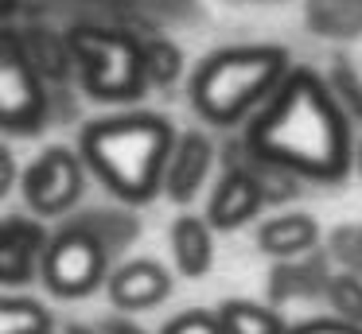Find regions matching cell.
<instances>
[{"label": "cell", "instance_id": "6da1fadb", "mask_svg": "<svg viewBox=\"0 0 362 334\" xmlns=\"http://www.w3.org/2000/svg\"><path fill=\"white\" fill-rule=\"evenodd\" d=\"M269 105L250 124L242 148L257 160L281 163L292 175L335 183L351 167L346 113L312 70H288Z\"/></svg>", "mask_w": 362, "mask_h": 334}, {"label": "cell", "instance_id": "7a4b0ae2", "mask_svg": "<svg viewBox=\"0 0 362 334\" xmlns=\"http://www.w3.org/2000/svg\"><path fill=\"white\" fill-rule=\"evenodd\" d=\"M172 140L175 129L156 113L102 117L82 129L78 155L121 202L144 206L160 194V175Z\"/></svg>", "mask_w": 362, "mask_h": 334}, {"label": "cell", "instance_id": "3957f363", "mask_svg": "<svg viewBox=\"0 0 362 334\" xmlns=\"http://www.w3.org/2000/svg\"><path fill=\"white\" fill-rule=\"evenodd\" d=\"M288 74V54L281 47H238L211 54L191 78V101L211 124H234Z\"/></svg>", "mask_w": 362, "mask_h": 334}, {"label": "cell", "instance_id": "277c9868", "mask_svg": "<svg viewBox=\"0 0 362 334\" xmlns=\"http://www.w3.org/2000/svg\"><path fill=\"white\" fill-rule=\"evenodd\" d=\"M66 47H71L74 74L90 97L133 101L148 90L141 70V39L125 35V31L98 28V23H82L66 35Z\"/></svg>", "mask_w": 362, "mask_h": 334}, {"label": "cell", "instance_id": "5b68a950", "mask_svg": "<svg viewBox=\"0 0 362 334\" xmlns=\"http://www.w3.org/2000/svg\"><path fill=\"white\" fill-rule=\"evenodd\" d=\"M105 272H110V256L78 222L47 237V249L40 256V280L59 299H86L105 284Z\"/></svg>", "mask_w": 362, "mask_h": 334}, {"label": "cell", "instance_id": "8992f818", "mask_svg": "<svg viewBox=\"0 0 362 334\" xmlns=\"http://www.w3.org/2000/svg\"><path fill=\"white\" fill-rule=\"evenodd\" d=\"M47 117V82L32 70L16 31L0 28V129L16 136H35Z\"/></svg>", "mask_w": 362, "mask_h": 334}, {"label": "cell", "instance_id": "52a82bcc", "mask_svg": "<svg viewBox=\"0 0 362 334\" xmlns=\"http://www.w3.org/2000/svg\"><path fill=\"white\" fill-rule=\"evenodd\" d=\"M24 202L32 206V214L40 217H63L66 210L78 206L82 191H86V163L78 152L63 144L43 148L32 160V167L20 179Z\"/></svg>", "mask_w": 362, "mask_h": 334}, {"label": "cell", "instance_id": "ba28073f", "mask_svg": "<svg viewBox=\"0 0 362 334\" xmlns=\"http://www.w3.org/2000/svg\"><path fill=\"white\" fill-rule=\"evenodd\" d=\"M47 249V229L35 217H0V287H24L40 276V256Z\"/></svg>", "mask_w": 362, "mask_h": 334}, {"label": "cell", "instance_id": "9c48e42d", "mask_svg": "<svg viewBox=\"0 0 362 334\" xmlns=\"http://www.w3.org/2000/svg\"><path fill=\"white\" fill-rule=\"evenodd\" d=\"M214 163V144L206 132H180L168 148L164 160V175H160V191L172 202H191L199 191H203L206 175H211Z\"/></svg>", "mask_w": 362, "mask_h": 334}, {"label": "cell", "instance_id": "30bf717a", "mask_svg": "<svg viewBox=\"0 0 362 334\" xmlns=\"http://www.w3.org/2000/svg\"><path fill=\"white\" fill-rule=\"evenodd\" d=\"M105 292L117 311H148L172 295V276L156 261H129L105 272Z\"/></svg>", "mask_w": 362, "mask_h": 334}, {"label": "cell", "instance_id": "8fae6325", "mask_svg": "<svg viewBox=\"0 0 362 334\" xmlns=\"http://www.w3.org/2000/svg\"><path fill=\"white\" fill-rule=\"evenodd\" d=\"M265 206V194H261L257 179L250 175L245 167L230 163L226 175L218 179L211 194V206H206V225L211 229H238L250 217H257V210Z\"/></svg>", "mask_w": 362, "mask_h": 334}, {"label": "cell", "instance_id": "7c38bea8", "mask_svg": "<svg viewBox=\"0 0 362 334\" xmlns=\"http://www.w3.org/2000/svg\"><path fill=\"white\" fill-rule=\"evenodd\" d=\"M168 241H172L175 268H180L183 276L199 280V276H206V272H211V264H214V241H211V225H206L203 217H195V214L175 217Z\"/></svg>", "mask_w": 362, "mask_h": 334}, {"label": "cell", "instance_id": "4fadbf2b", "mask_svg": "<svg viewBox=\"0 0 362 334\" xmlns=\"http://www.w3.org/2000/svg\"><path fill=\"white\" fill-rule=\"evenodd\" d=\"M315 237H320V225H315V217H308V214L269 217V222L257 229L261 253L281 256V261H292V256L308 253V249L315 245Z\"/></svg>", "mask_w": 362, "mask_h": 334}, {"label": "cell", "instance_id": "5bb4252c", "mask_svg": "<svg viewBox=\"0 0 362 334\" xmlns=\"http://www.w3.org/2000/svg\"><path fill=\"white\" fill-rule=\"evenodd\" d=\"M16 39L24 47L32 70L43 82H66L71 78L74 66H71V47H66V39H59L47 28H24V31H16Z\"/></svg>", "mask_w": 362, "mask_h": 334}, {"label": "cell", "instance_id": "9a60e30c", "mask_svg": "<svg viewBox=\"0 0 362 334\" xmlns=\"http://www.w3.org/2000/svg\"><path fill=\"white\" fill-rule=\"evenodd\" d=\"M74 222H78L82 229H86L90 237L105 249L110 261L117 253H125V249L136 241V233H141V222H136L129 210H90V214L74 217Z\"/></svg>", "mask_w": 362, "mask_h": 334}, {"label": "cell", "instance_id": "2e32d148", "mask_svg": "<svg viewBox=\"0 0 362 334\" xmlns=\"http://www.w3.org/2000/svg\"><path fill=\"white\" fill-rule=\"evenodd\" d=\"M214 318H218L222 334H284L288 330L273 307H261V303H250V299H226Z\"/></svg>", "mask_w": 362, "mask_h": 334}, {"label": "cell", "instance_id": "e0dca14e", "mask_svg": "<svg viewBox=\"0 0 362 334\" xmlns=\"http://www.w3.org/2000/svg\"><path fill=\"white\" fill-rule=\"evenodd\" d=\"M55 318L40 299L28 295H0V334H51Z\"/></svg>", "mask_w": 362, "mask_h": 334}, {"label": "cell", "instance_id": "ac0fdd59", "mask_svg": "<svg viewBox=\"0 0 362 334\" xmlns=\"http://www.w3.org/2000/svg\"><path fill=\"white\" fill-rule=\"evenodd\" d=\"M141 70H144V85L168 90L175 85L183 70V54L172 39H141Z\"/></svg>", "mask_w": 362, "mask_h": 334}, {"label": "cell", "instance_id": "d6986e66", "mask_svg": "<svg viewBox=\"0 0 362 334\" xmlns=\"http://www.w3.org/2000/svg\"><path fill=\"white\" fill-rule=\"evenodd\" d=\"M327 299H331V307L339 311V318L362 323V280L354 276V272L327 280Z\"/></svg>", "mask_w": 362, "mask_h": 334}, {"label": "cell", "instance_id": "ffe728a7", "mask_svg": "<svg viewBox=\"0 0 362 334\" xmlns=\"http://www.w3.org/2000/svg\"><path fill=\"white\" fill-rule=\"evenodd\" d=\"M160 334H222V326H218V318H214L211 311H183V315L172 318V323H164Z\"/></svg>", "mask_w": 362, "mask_h": 334}, {"label": "cell", "instance_id": "44dd1931", "mask_svg": "<svg viewBox=\"0 0 362 334\" xmlns=\"http://www.w3.org/2000/svg\"><path fill=\"white\" fill-rule=\"evenodd\" d=\"M284 334H362V326L346 323V318H312V323H300Z\"/></svg>", "mask_w": 362, "mask_h": 334}, {"label": "cell", "instance_id": "7402d4cb", "mask_svg": "<svg viewBox=\"0 0 362 334\" xmlns=\"http://www.w3.org/2000/svg\"><path fill=\"white\" fill-rule=\"evenodd\" d=\"M335 90L346 97V109H351L354 117H362V85L354 82V74H351V70H343V66L335 70Z\"/></svg>", "mask_w": 362, "mask_h": 334}, {"label": "cell", "instance_id": "603a6c76", "mask_svg": "<svg viewBox=\"0 0 362 334\" xmlns=\"http://www.w3.org/2000/svg\"><path fill=\"white\" fill-rule=\"evenodd\" d=\"M98 330H102V334H148L141 323H133V318H125V311H121V315H110V318H102V323H98Z\"/></svg>", "mask_w": 362, "mask_h": 334}, {"label": "cell", "instance_id": "cb8c5ba5", "mask_svg": "<svg viewBox=\"0 0 362 334\" xmlns=\"http://www.w3.org/2000/svg\"><path fill=\"white\" fill-rule=\"evenodd\" d=\"M12 183H16V160H12L8 148L0 144V198L12 191Z\"/></svg>", "mask_w": 362, "mask_h": 334}, {"label": "cell", "instance_id": "d4e9b609", "mask_svg": "<svg viewBox=\"0 0 362 334\" xmlns=\"http://www.w3.org/2000/svg\"><path fill=\"white\" fill-rule=\"evenodd\" d=\"M63 334H102V330H98V326H90V323H66Z\"/></svg>", "mask_w": 362, "mask_h": 334}, {"label": "cell", "instance_id": "484cf974", "mask_svg": "<svg viewBox=\"0 0 362 334\" xmlns=\"http://www.w3.org/2000/svg\"><path fill=\"white\" fill-rule=\"evenodd\" d=\"M358 167H362V152H358Z\"/></svg>", "mask_w": 362, "mask_h": 334}]
</instances>
